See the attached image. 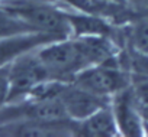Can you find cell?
I'll use <instances>...</instances> for the list:
<instances>
[{
  "instance_id": "obj_1",
  "label": "cell",
  "mask_w": 148,
  "mask_h": 137,
  "mask_svg": "<svg viewBox=\"0 0 148 137\" xmlns=\"http://www.w3.org/2000/svg\"><path fill=\"white\" fill-rule=\"evenodd\" d=\"M38 56L57 81H73L86 68L119 55V46L112 36H68L39 48Z\"/></svg>"
},
{
  "instance_id": "obj_2",
  "label": "cell",
  "mask_w": 148,
  "mask_h": 137,
  "mask_svg": "<svg viewBox=\"0 0 148 137\" xmlns=\"http://www.w3.org/2000/svg\"><path fill=\"white\" fill-rule=\"evenodd\" d=\"M58 2L60 0H5L0 5L32 30L68 38L71 36V28L67 9Z\"/></svg>"
},
{
  "instance_id": "obj_3",
  "label": "cell",
  "mask_w": 148,
  "mask_h": 137,
  "mask_svg": "<svg viewBox=\"0 0 148 137\" xmlns=\"http://www.w3.org/2000/svg\"><path fill=\"white\" fill-rule=\"evenodd\" d=\"M73 82L102 97L112 98L115 94L128 88L132 82L131 74L119 61V55L92 65L73 78Z\"/></svg>"
},
{
  "instance_id": "obj_4",
  "label": "cell",
  "mask_w": 148,
  "mask_h": 137,
  "mask_svg": "<svg viewBox=\"0 0 148 137\" xmlns=\"http://www.w3.org/2000/svg\"><path fill=\"white\" fill-rule=\"evenodd\" d=\"M36 51L19 56L9 65L10 92L8 103L23 100L41 85L54 80L41 58L38 56Z\"/></svg>"
},
{
  "instance_id": "obj_5",
  "label": "cell",
  "mask_w": 148,
  "mask_h": 137,
  "mask_svg": "<svg viewBox=\"0 0 148 137\" xmlns=\"http://www.w3.org/2000/svg\"><path fill=\"white\" fill-rule=\"evenodd\" d=\"M110 107L115 114L121 136H125V137L145 136V130H144L145 118L138 104L135 103L129 87L112 97Z\"/></svg>"
},
{
  "instance_id": "obj_6",
  "label": "cell",
  "mask_w": 148,
  "mask_h": 137,
  "mask_svg": "<svg viewBox=\"0 0 148 137\" xmlns=\"http://www.w3.org/2000/svg\"><path fill=\"white\" fill-rule=\"evenodd\" d=\"M57 39L62 38L44 32H23L0 36V66H8L19 56L36 51Z\"/></svg>"
},
{
  "instance_id": "obj_7",
  "label": "cell",
  "mask_w": 148,
  "mask_h": 137,
  "mask_svg": "<svg viewBox=\"0 0 148 137\" xmlns=\"http://www.w3.org/2000/svg\"><path fill=\"white\" fill-rule=\"evenodd\" d=\"M74 134L84 137H115L121 136L110 104L95 111L89 117L74 121Z\"/></svg>"
},
{
  "instance_id": "obj_8",
  "label": "cell",
  "mask_w": 148,
  "mask_h": 137,
  "mask_svg": "<svg viewBox=\"0 0 148 137\" xmlns=\"http://www.w3.org/2000/svg\"><path fill=\"white\" fill-rule=\"evenodd\" d=\"M68 20L71 28V36H92V35H102V36H116V25H113L109 19L89 15L79 10H68Z\"/></svg>"
},
{
  "instance_id": "obj_9",
  "label": "cell",
  "mask_w": 148,
  "mask_h": 137,
  "mask_svg": "<svg viewBox=\"0 0 148 137\" xmlns=\"http://www.w3.org/2000/svg\"><path fill=\"white\" fill-rule=\"evenodd\" d=\"M131 48L141 56L148 59V19H141L132 23L126 32Z\"/></svg>"
},
{
  "instance_id": "obj_10",
  "label": "cell",
  "mask_w": 148,
  "mask_h": 137,
  "mask_svg": "<svg viewBox=\"0 0 148 137\" xmlns=\"http://www.w3.org/2000/svg\"><path fill=\"white\" fill-rule=\"evenodd\" d=\"M23 32H36V30H32L25 22L13 16L0 5V36L23 33Z\"/></svg>"
},
{
  "instance_id": "obj_11",
  "label": "cell",
  "mask_w": 148,
  "mask_h": 137,
  "mask_svg": "<svg viewBox=\"0 0 148 137\" xmlns=\"http://www.w3.org/2000/svg\"><path fill=\"white\" fill-rule=\"evenodd\" d=\"M129 88L141 113L144 114L145 111H148V78L132 80Z\"/></svg>"
},
{
  "instance_id": "obj_12",
  "label": "cell",
  "mask_w": 148,
  "mask_h": 137,
  "mask_svg": "<svg viewBox=\"0 0 148 137\" xmlns=\"http://www.w3.org/2000/svg\"><path fill=\"white\" fill-rule=\"evenodd\" d=\"M10 82H9V65L0 66V108L9 101Z\"/></svg>"
},
{
  "instance_id": "obj_13",
  "label": "cell",
  "mask_w": 148,
  "mask_h": 137,
  "mask_svg": "<svg viewBox=\"0 0 148 137\" xmlns=\"http://www.w3.org/2000/svg\"><path fill=\"white\" fill-rule=\"evenodd\" d=\"M126 2H128V5H131L136 10L148 9V0H126Z\"/></svg>"
},
{
  "instance_id": "obj_14",
  "label": "cell",
  "mask_w": 148,
  "mask_h": 137,
  "mask_svg": "<svg viewBox=\"0 0 148 137\" xmlns=\"http://www.w3.org/2000/svg\"><path fill=\"white\" fill-rule=\"evenodd\" d=\"M144 130H145V136H148V120H145V124H144Z\"/></svg>"
},
{
  "instance_id": "obj_15",
  "label": "cell",
  "mask_w": 148,
  "mask_h": 137,
  "mask_svg": "<svg viewBox=\"0 0 148 137\" xmlns=\"http://www.w3.org/2000/svg\"><path fill=\"white\" fill-rule=\"evenodd\" d=\"M2 2H5V0H0V3H2Z\"/></svg>"
}]
</instances>
